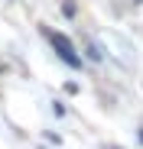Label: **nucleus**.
<instances>
[{
  "mask_svg": "<svg viewBox=\"0 0 143 149\" xmlns=\"http://www.w3.org/2000/svg\"><path fill=\"white\" fill-rule=\"evenodd\" d=\"M46 33V39H49V45L55 49V55L68 65V68H81V55L75 52V42H72L68 36H62V33H55V29H42Z\"/></svg>",
  "mask_w": 143,
  "mask_h": 149,
  "instance_id": "f257e3e1",
  "label": "nucleus"
},
{
  "mask_svg": "<svg viewBox=\"0 0 143 149\" xmlns=\"http://www.w3.org/2000/svg\"><path fill=\"white\" fill-rule=\"evenodd\" d=\"M88 55H91L94 62H98V58H101V49H98V45H94V42H91V45H88Z\"/></svg>",
  "mask_w": 143,
  "mask_h": 149,
  "instance_id": "f03ea898",
  "label": "nucleus"
},
{
  "mask_svg": "<svg viewBox=\"0 0 143 149\" xmlns=\"http://www.w3.org/2000/svg\"><path fill=\"white\" fill-rule=\"evenodd\" d=\"M62 13L65 16H75V3H62Z\"/></svg>",
  "mask_w": 143,
  "mask_h": 149,
  "instance_id": "7ed1b4c3",
  "label": "nucleus"
},
{
  "mask_svg": "<svg viewBox=\"0 0 143 149\" xmlns=\"http://www.w3.org/2000/svg\"><path fill=\"white\" fill-rule=\"evenodd\" d=\"M140 143H143V127H140Z\"/></svg>",
  "mask_w": 143,
  "mask_h": 149,
  "instance_id": "20e7f679",
  "label": "nucleus"
}]
</instances>
